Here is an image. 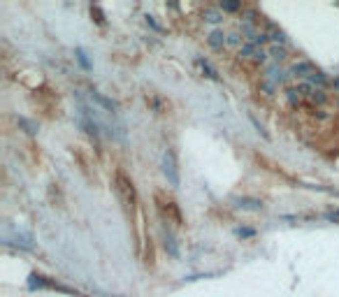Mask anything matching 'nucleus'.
<instances>
[{
	"mask_svg": "<svg viewBox=\"0 0 339 297\" xmlns=\"http://www.w3.org/2000/svg\"><path fill=\"white\" fill-rule=\"evenodd\" d=\"M265 33H267V37H269V42H272V44H286V33H284V30H279L277 26H272V24H269Z\"/></svg>",
	"mask_w": 339,
	"mask_h": 297,
	"instance_id": "nucleus-13",
	"label": "nucleus"
},
{
	"mask_svg": "<svg viewBox=\"0 0 339 297\" xmlns=\"http://www.w3.org/2000/svg\"><path fill=\"white\" fill-rule=\"evenodd\" d=\"M267 56L272 58V61L277 63H281V61H286V56H288V51H286V47L284 44H269V49H267Z\"/></svg>",
	"mask_w": 339,
	"mask_h": 297,
	"instance_id": "nucleus-10",
	"label": "nucleus"
},
{
	"mask_svg": "<svg viewBox=\"0 0 339 297\" xmlns=\"http://www.w3.org/2000/svg\"><path fill=\"white\" fill-rule=\"evenodd\" d=\"M316 72L309 61H295L291 68H288V77H297V79H309Z\"/></svg>",
	"mask_w": 339,
	"mask_h": 297,
	"instance_id": "nucleus-5",
	"label": "nucleus"
},
{
	"mask_svg": "<svg viewBox=\"0 0 339 297\" xmlns=\"http://www.w3.org/2000/svg\"><path fill=\"white\" fill-rule=\"evenodd\" d=\"M258 49H260V47H256L253 42H244V44L240 47V56H242V58H253Z\"/></svg>",
	"mask_w": 339,
	"mask_h": 297,
	"instance_id": "nucleus-16",
	"label": "nucleus"
},
{
	"mask_svg": "<svg viewBox=\"0 0 339 297\" xmlns=\"http://www.w3.org/2000/svg\"><path fill=\"white\" fill-rule=\"evenodd\" d=\"M228 44H230V47H242L240 33H228Z\"/></svg>",
	"mask_w": 339,
	"mask_h": 297,
	"instance_id": "nucleus-23",
	"label": "nucleus"
},
{
	"mask_svg": "<svg viewBox=\"0 0 339 297\" xmlns=\"http://www.w3.org/2000/svg\"><path fill=\"white\" fill-rule=\"evenodd\" d=\"M309 100H312L314 105H325V100H328V96L323 93L321 88H316V91L312 93V98H309Z\"/></svg>",
	"mask_w": 339,
	"mask_h": 297,
	"instance_id": "nucleus-20",
	"label": "nucleus"
},
{
	"mask_svg": "<svg viewBox=\"0 0 339 297\" xmlns=\"http://www.w3.org/2000/svg\"><path fill=\"white\" fill-rule=\"evenodd\" d=\"M237 235H240V237H251V235H253V230H249V227H244V230H242V227H240V230H237Z\"/></svg>",
	"mask_w": 339,
	"mask_h": 297,
	"instance_id": "nucleus-26",
	"label": "nucleus"
},
{
	"mask_svg": "<svg viewBox=\"0 0 339 297\" xmlns=\"http://www.w3.org/2000/svg\"><path fill=\"white\" fill-rule=\"evenodd\" d=\"M286 98H288V102H291L293 107H297L300 102H302V93H300V88L297 86L288 88V91H286Z\"/></svg>",
	"mask_w": 339,
	"mask_h": 297,
	"instance_id": "nucleus-17",
	"label": "nucleus"
},
{
	"mask_svg": "<svg viewBox=\"0 0 339 297\" xmlns=\"http://www.w3.org/2000/svg\"><path fill=\"white\" fill-rule=\"evenodd\" d=\"M91 17H93V21H96L98 26H105V14H102V9H100L98 5H91Z\"/></svg>",
	"mask_w": 339,
	"mask_h": 297,
	"instance_id": "nucleus-18",
	"label": "nucleus"
},
{
	"mask_svg": "<svg viewBox=\"0 0 339 297\" xmlns=\"http://www.w3.org/2000/svg\"><path fill=\"white\" fill-rule=\"evenodd\" d=\"M114 186H116V193H119V198L123 202L125 209H135V204H137V188H135L133 179L125 174L123 170H116L114 174Z\"/></svg>",
	"mask_w": 339,
	"mask_h": 297,
	"instance_id": "nucleus-1",
	"label": "nucleus"
},
{
	"mask_svg": "<svg viewBox=\"0 0 339 297\" xmlns=\"http://www.w3.org/2000/svg\"><path fill=\"white\" fill-rule=\"evenodd\" d=\"M197 68L205 72V77L214 79V81H218V79H221V77H218V70H216V68L209 61H205V58H197Z\"/></svg>",
	"mask_w": 339,
	"mask_h": 297,
	"instance_id": "nucleus-12",
	"label": "nucleus"
},
{
	"mask_svg": "<svg viewBox=\"0 0 339 297\" xmlns=\"http://www.w3.org/2000/svg\"><path fill=\"white\" fill-rule=\"evenodd\" d=\"M325 219H328V221H335V223H337V221H339V209L337 211H330V214H325Z\"/></svg>",
	"mask_w": 339,
	"mask_h": 297,
	"instance_id": "nucleus-25",
	"label": "nucleus"
},
{
	"mask_svg": "<svg viewBox=\"0 0 339 297\" xmlns=\"http://www.w3.org/2000/svg\"><path fill=\"white\" fill-rule=\"evenodd\" d=\"M260 91H263L265 96H274V91H277V86H274L272 81H267V79H263V81H260Z\"/></svg>",
	"mask_w": 339,
	"mask_h": 297,
	"instance_id": "nucleus-21",
	"label": "nucleus"
},
{
	"mask_svg": "<svg viewBox=\"0 0 339 297\" xmlns=\"http://www.w3.org/2000/svg\"><path fill=\"white\" fill-rule=\"evenodd\" d=\"M232 204L242 211H260L263 209V200H258V198H235Z\"/></svg>",
	"mask_w": 339,
	"mask_h": 297,
	"instance_id": "nucleus-7",
	"label": "nucleus"
},
{
	"mask_svg": "<svg viewBox=\"0 0 339 297\" xmlns=\"http://www.w3.org/2000/svg\"><path fill=\"white\" fill-rule=\"evenodd\" d=\"M267 58H269V56H267V51H265V49H258V51H256V56H253V61H256V63H265Z\"/></svg>",
	"mask_w": 339,
	"mask_h": 297,
	"instance_id": "nucleus-24",
	"label": "nucleus"
},
{
	"mask_svg": "<svg viewBox=\"0 0 339 297\" xmlns=\"http://www.w3.org/2000/svg\"><path fill=\"white\" fill-rule=\"evenodd\" d=\"M307 84H312L314 88L318 86V88H321V91H323V86H325V84H328V77H325V74H323V72H318V70H316V72H314V74H312V77L307 79Z\"/></svg>",
	"mask_w": 339,
	"mask_h": 297,
	"instance_id": "nucleus-15",
	"label": "nucleus"
},
{
	"mask_svg": "<svg viewBox=\"0 0 339 297\" xmlns=\"http://www.w3.org/2000/svg\"><path fill=\"white\" fill-rule=\"evenodd\" d=\"M200 17H202L205 24H212V26H216V24H221V21H223V14H221V9H218V7H205Z\"/></svg>",
	"mask_w": 339,
	"mask_h": 297,
	"instance_id": "nucleus-9",
	"label": "nucleus"
},
{
	"mask_svg": "<svg viewBox=\"0 0 339 297\" xmlns=\"http://www.w3.org/2000/svg\"><path fill=\"white\" fill-rule=\"evenodd\" d=\"M286 74H288V72H286ZM286 74L279 70V65L274 63V65H269V68H267V74H265V79H267V81H272L274 86H279V84H284Z\"/></svg>",
	"mask_w": 339,
	"mask_h": 297,
	"instance_id": "nucleus-11",
	"label": "nucleus"
},
{
	"mask_svg": "<svg viewBox=\"0 0 339 297\" xmlns=\"http://www.w3.org/2000/svg\"><path fill=\"white\" fill-rule=\"evenodd\" d=\"M89 100H91V102H96L98 107H102L105 114H109V116H116V114H119V102L112 100V98H107L105 93H100V91H91Z\"/></svg>",
	"mask_w": 339,
	"mask_h": 297,
	"instance_id": "nucleus-4",
	"label": "nucleus"
},
{
	"mask_svg": "<svg viewBox=\"0 0 339 297\" xmlns=\"http://www.w3.org/2000/svg\"><path fill=\"white\" fill-rule=\"evenodd\" d=\"M335 86H337V88H339V79H335Z\"/></svg>",
	"mask_w": 339,
	"mask_h": 297,
	"instance_id": "nucleus-27",
	"label": "nucleus"
},
{
	"mask_svg": "<svg viewBox=\"0 0 339 297\" xmlns=\"http://www.w3.org/2000/svg\"><path fill=\"white\" fill-rule=\"evenodd\" d=\"M5 242L7 244H17V246H21V248H26V251H33L35 248V244H33V237L28 235V232H14V235H5Z\"/></svg>",
	"mask_w": 339,
	"mask_h": 297,
	"instance_id": "nucleus-6",
	"label": "nucleus"
},
{
	"mask_svg": "<svg viewBox=\"0 0 339 297\" xmlns=\"http://www.w3.org/2000/svg\"><path fill=\"white\" fill-rule=\"evenodd\" d=\"M207 44H209L212 49H216V51H221L225 44H228V35H225L223 30H212L209 37H207Z\"/></svg>",
	"mask_w": 339,
	"mask_h": 297,
	"instance_id": "nucleus-8",
	"label": "nucleus"
},
{
	"mask_svg": "<svg viewBox=\"0 0 339 297\" xmlns=\"http://www.w3.org/2000/svg\"><path fill=\"white\" fill-rule=\"evenodd\" d=\"M77 61L81 63V68H86V70L91 68V63H89V58H86V53H84V49H77Z\"/></svg>",
	"mask_w": 339,
	"mask_h": 297,
	"instance_id": "nucleus-22",
	"label": "nucleus"
},
{
	"mask_svg": "<svg viewBox=\"0 0 339 297\" xmlns=\"http://www.w3.org/2000/svg\"><path fill=\"white\" fill-rule=\"evenodd\" d=\"M163 174L168 179V184L172 188H177L179 181H181V176H179V163H177V153L172 151V148H165V153H163Z\"/></svg>",
	"mask_w": 339,
	"mask_h": 297,
	"instance_id": "nucleus-3",
	"label": "nucleus"
},
{
	"mask_svg": "<svg viewBox=\"0 0 339 297\" xmlns=\"http://www.w3.org/2000/svg\"><path fill=\"white\" fill-rule=\"evenodd\" d=\"M153 200H156V207H158V211L163 214V219H168V223H174L177 227L184 225L181 209H179V204L172 200V198H168V195H165L163 191H156Z\"/></svg>",
	"mask_w": 339,
	"mask_h": 297,
	"instance_id": "nucleus-2",
	"label": "nucleus"
},
{
	"mask_svg": "<svg viewBox=\"0 0 339 297\" xmlns=\"http://www.w3.org/2000/svg\"><path fill=\"white\" fill-rule=\"evenodd\" d=\"M163 246H165V251H168L172 258H177V255H179V246H177L174 237L170 235V232H165V237H163Z\"/></svg>",
	"mask_w": 339,
	"mask_h": 297,
	"instance_id": "nucleus-14",
	"label": "nucleus"
},
{
	"mask_svg": "<svg viewBox=\"0 0 339 297\" xmlns=\"http://www.w3.org/2000/svg\"><path fill=\"white\" fill-rule=\"evenodd\" d=\"M218 9H223V12H240L242 2H230V0H221V5H218Z\"/></svg>",
	"mask_w": 339,
	"mask_h": 297,
	"instance_id": "nucleus-19",
	"label": "nucleus"
}]
</instances>
